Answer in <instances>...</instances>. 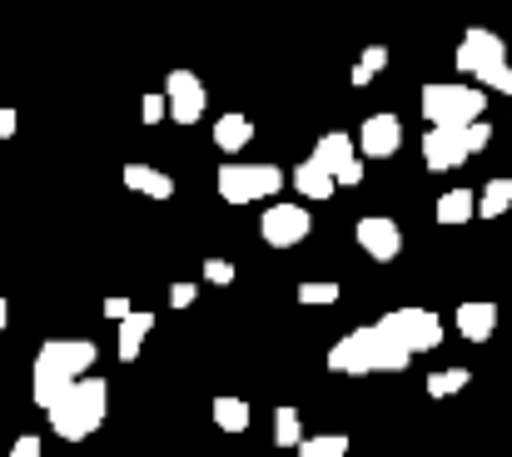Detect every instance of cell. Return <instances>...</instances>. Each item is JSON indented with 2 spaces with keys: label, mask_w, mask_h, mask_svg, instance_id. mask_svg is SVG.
<instances>
[{
  "label": "cell",
  "mask_w": 512,
  "mask_h": 457,
  "mask_svg": "<svg viewBox=\"0 0 512 457\" xmlns=\"http://www.w3.org/2000/svg\"><path fill=\"white\" fill-rule=\"evenodd\" d=\"M165 100H170L174 125H199L209 95H204V80H199L194 70H170V80H165Z\"/></svg>",
  "instance_id": "9c48e42d"
},
{
  "label": "cell",
  "mask_w": 512,
  "mask_h": 457,
  "mask_svg": "<svg viewBox=\"0 0 512 457\" xmlns=\"http://www.w3.org/2000/svg\"><path fill=\"white\" fill-rule=\"evenodd\" d=\"M284 169L279 164H224L219 174H214V184H219V199L224 204H254V199H274L279 189H284Z\"/></svg>",
  "instance_id": "5b68a950"
},
{
  "label": "cell",
  "mask_w": 512,
  "mask_h": 457,
  "mask_svg": "<svg viewBox=\"0 0 512 457\" xmlns=\"http://www.w3.org/2000/svg\"><path fill=\"white\" fill-rule=\"evenodd\" d=\"M463 135H468V150L483 154V150H488V140H493V125L483 120V125H473V130H463Z\"/></svg>",
  "instance_id": "f546056e"
},
{
  "label": "cell",
  "mask_w": 512,
  "mask_h": 457,
  "mask_svg": "<svg viewBox=\"0 0 512 457\" xmlns=\"http://www.w3.org/2000/svg\"><path fill=\"white\" fill-rule=\"evenodd\" d=\"M294 457H348V438L343 433H324V438H309Z\"/></svg>",
  "instance_id": "cb8c5ba5"
},
{
  "label": "cell",
  "mask_w": 512,
  "mask_h": 457,
  "mask_svg": "<svg viewBox=\"0 0 512 457\" xmlns=\"http://www.w3.org/2000/svg\"><path fill=\"white\" fill-rule=\"evenodd\" d=\"M314 164H324L334 179H339L343 169L358 159V140H348L343 130H329V135H319V145H314V154H309Z\"/></svg>",
  "instance_id": "5bb4252c"
},
{
  "label": "cell",
  "mask_w": 512,
  "mask_h": 457,
  "mask_svg": "<svg viewBox=\"0 0 512 457\" xmlns=\"http://www.w3.org/2000/svg\"><path fill=\"white\" fill-rule=\"evenodd\" d=\"M165 115H170V100H165V90H160V95H145V105H140V120H145V125H160Z\"/></svg>",
  "instance_id": "484cf974"
},
{
  "label": "cell",
  "mask_w": 512,
  "mask_h": 457,
  "mask_svg": "<svg viewBox=\"0 0 512 457\" xmlns=\"http://www.w3.org/2000/svg\"><path fill=\"white\" fill-rule=\"evenodd\" d=\"M358 249H363L373 264H393L398 249H403V234H398L393 219H383V214H363V219H358Z\"/></svg>",
  "instance_id": "30bf717a"
},
{
  "label": "cell",
  "mask_w": 512,
  "mask_h": 457,
  "mask_svg": "<svg viewBox=\"0 0 512 457\" xmlns=\"http://www.w3.org/2000/svg\"><path fill=\"white\" fill-rule=\"evenodd\" d=\"M249 140H254V120H249V115H219V120H214V145L224 154L244 150Z\"/></svg>",
  "instance_id": "ac0fdd59"
},
{
  "label": "cell",
  "mask_w": 512,
  "mask_h": 457,
  "mask_svg": "<svg viewBox=\"0 0 512 457\" xmlns=\"http://www.w3.org/2000/svg\"><path fill=\"white\" fill-rule=\"evenodd\" d=\"M95 358H100L95 338H50V343L35 353V368H30V398H35V408L50 413V408L95 368Z\"/></svg>",
  "instance_id": "6da1fadb"
},
{
  "label": "cell",
  "mask_w": 512,
  "mask_h": 457,
  "mask_svg": "<svg viewBox=\"0 0 512 457\" xmlns=\"http://www.w3.org/2000/svg\"><path fill=\"white\" fill-rule=\"evenodd\" d=\"M493 328H498V304H493V299H468V304H458V333H463L468 343H488Z\"/></svg>",
  "instance_id": "4fadbf2b"
},
{
  "label": "cell",
  "mask_w": 512,
  "mask_h": 457,
  "mask_svg": "<svg viewBox=\"0 0 512 457\" xmlns=\"http://www.w3.org/2000/svg\"><path fill=\"white\" fill-rule=\"evenodd\" d=\"M194 299H199V289H194V284H174L170 289V308H189Z\"/></svg>",
  "instance_id": "4dcf8cb0"
},
{
  "label": "cell",
  "mask_w": 512,
  "mask_h": 457,
  "mask_svg": "<svg viewBox=\"0 0 512 457\" xmlns=\"http://www.w3.org/2000/svg\"><path fill=\"white\" fill-rule=\"evenodd\" d=\"M358 179H363V159H353V164L343 169V174H339V184H358Z\"/></svg>",
  "instance_id": "e575fe53"
},
{
  "label": "cell",
  "mask_w": 512,
  "mask_h": 457,
  "mask_svg": "<svg viewBox=\"0 0 512 457\" xmlns=\"http://www.w3.org/2000/svg\"><path fill=\"white\" fill-rule=\"evenodd\" d=\"M463 159H473L463 130H428V135H423V164H428V169L443 174V169H458Z\"/></svg>",
  "instance_id": "7c38bea8"
},
{
  "label": "cell",
  "mask_w": 512,
  "mask_h": 457,
  "mask_svg": "<svg viewBox=\"0 0 512 457\" xmlns=\"http://www.w3.org/2000/svg\"><path fill=\"white\" fill-rule=\"evenodd\" d=\"M120 179H125L130 189L150 194V199H170V194H174V179H170V174H165V169H155V164H140V159H130Z\"/></svg>",
  "instance_id": "9a60e30c"
},
{
  "label": "cell",
  "mask_w": 512,
  "mask_h": 457,
  "mask_svg": "<svg viewBox=\"0 0 512 457\" xmlns=\"http://www.w3.org/2000/svg\"><path fill=\"white\" fill-rule=\"evenodd\" d=\"M478 214V194L473 189H448L438 199V224H468Z\"/></svg>",
  "instance_id": "d6986e66"
},
{
  "label": "cell",
  "mask_w": 512,
  "mask_h": 457,
  "mask_svg": "<svg viewBox=\"0 0 512 457\" xmlns=\"http://www.w3.org/2000/svg\"><path fill=\"white\" fill-rule=\"evenodd\" d=\"M105 318L125 323V318H135V308H130V299H105Z\"/></svg>",
  "instance_id": "1f68e13d"
},
{
  "label": "cell",
  "mask_w": 512,
  "mask_h": 457,
  "mask_svg": "<svg viewBox=\"0 0 512 457\" xmlns=\"http://www.w3.org/2000/svg\"><path fill=\"white\" fill-rule=\"evenodd\" d=\"M488 90L483 85H423V115L433 130H473L483 125Z\"/></svg>",
  "instance_id": "277c9868"
},
{
  "label": "cell",
  "mask_w": 512,
  "mask_h": 457,
  "mask_svg": "<svg viewBox=\"0 0 512 457\" xmlns=\"http://www.w3.org/2000/svg\"><path fill=\"white\" fill-rule=\"evenodd\" d=\"M483 90H498V95H512V65H498L483 75Z\"/></svg>",
  "instance_id": "f1b7e54d"
},
{
  "label": "cell",
  "mask_w": 512,
  "mask_h": 457,
  "mask_svg": "<svg viewBox=\"0 0 512 457\" xmlns=\"http://www.w3.org/2000/svg\"><path fill=\"white\" fill-rule=\"evenodd\" d=\"M383 65H388V45H368V50H363V60H358V70H363L368 80H373Z\"/></svg>",
  "instance_id": "4316f807"
},
{
  "label": "cell",
  "mask_w": 512,
  "mask_h": 457,
  "mask_svg": "<svg viewBox=\"0 0 512 457\" xmlns=\"http://www.w3.org/2000/svg\"><path fill=\"white\" fill-rule=\"evenodd\" d=\"M468 378H473L468 368H438V373H428L423 388H428V398H453V393L468 388Z\"/></svg>",
  "instance_id": "603a6c76"
},
{
  "label": "cell",
  "mask_w": 512,
  "mask_h": 457,
  "mask_svg": "<svg viewBox=\"0 0 512 457\" xmlns=\"http://www.w3.org/2000/svg\"><path fill=\"white\" fill-rule=\"evenodd\" d=\"M274 443L279 448H304L309 438H304V418H299V408H274Z\"/></svg>",
  "instance_id": "ffe728a7"
},
{
  "label": "cell",
  "mask_w": 512,
  "mask_h": 457,
  "mask_svg": "<svg viewBox=\"0 0 512 457\" xmlns=\"http://www.w3.org/2000/svg\"><path fill=\"white\" fill-rule=\"evenodd\" d=\"M289 184L304 194V199H329L334 194V174L324 169V164H314V159H304V164H294V174H289Z\"/></svg>",
  "instance_id": "2e32d148"
},
{
  "label": "cell",
  "mask_w": 512,
  "mask_h": 457,
  "mask_svg": "<svg viewBox=\"0 0 512 457\" xmlns=\"http://www.w3.org/2000/svg\"><path fill=\"white\" fill-rule=\"evenodd\" d=\"M378 323H383V328H393L413 353H433V348L443 343V318H438V313H428V308H393V313H383Z\"/></svg>",
  "instance_id": "8992f818"
},
{
  "label": "cell",
  "mask_w": 512,
  "mask_h": 457,
  "mask_svg": "<svg viewBox=\"0 0 512 457\" xmlns=\"http://www.w3.org/2000/svg\"><path fill=\"white\" fill-rule=\"evenodd\" d=\"M309 229H314V219H309V209H299V204H274V209H264V219H259V234H264V244H274V249L304 244Z\"/></svg>",
  "instance_id": "ba28073f"
},
{
  "label": "cell",
  "mask_w": 512,
  "mask_h": 457,
  "mask_svg": "<svg viewBox=\"0 0 512 457\" xmlns=\"http://www.w3.org/2000/svg\"><path fill=\"white\" fill-rule=\"evenodd\" d=\"M299 304H309V308H324V304H339V284L329 279V284H299Z\"/></svg>",
  "instance_id": "d4e9b609"
},
{
  "label": "cell",
  "mask_w": 512,
  "mask_h": 457,
  "mask_svg": "<svg viewBox=\"0 0 512 457\" xmlns=\"http://www.w3.org/2000/svg\"><path fill=\"white\" fill-rule=\"evenodd\" d=\"M15 130H20V120H15V110H5V105H0V140H10Z\"/></svg>",
  "instance_id": "836d02e7"
},
{
  "label": "cell",
  "mask_w": 512,
  "mask_h": 457,
  "mask_svg": "<svg viewBox=\"0 0 512 457\" xmlns=\"http://www.w3.org/2000/svg\"><path fill=\"white\" fill-rule=\"evenodd\" d=\"M512 209V179H488L483 194H478V214L483 219H503Z\"/></svg>",
  "instance_id": "44dd1931"
},
{
  "label": "cell",
  "mask_w": 512,
  "mask_h": 457,
  "mask_svg": "<svg viewBox=\"0 0 512 457\" xmlns=\"http://www.w3.org/2000/svg\"><path fill=\"white\" fill-rule=\"evenodd\" d=\"M105 408H110V388H105V378H80V383L50 408V433L65 438V443H85L90 433H100Z\"/></svg>",
  "instance_id": "3957f363"
},
{
  "label": "cell",
  "mask_w": 512,
  "mask_h": 457,
  "mask_svg": "<svg viewBox=\"0 0 512 457\" xmlns=\"http://www.w3.org/2000/svg\"><path fill=\"white\" fill-rule=\"evenodd\" d=\"M10 457H40V438H35V433L15 438V448H10Z\"/></svg>",
  "instance_id": "d6a6232c"
},
{
  "label": "cell",
  "mask_w": 512,
  "mask_h": 457,
  "mask_svg": "<svg viewBox=\"0 0 512 457\" xmlns=\"http://www.w3.org/2000/svg\"><path fill=\"white\" fill-rule=\"evenodd\" d=\"M418 353L383 323H368V328H353L348 338H339L329 348V368L334 373H403Z\"/></svg>",
  "instance_id": "7a4b0ae2"
},
{
  "label": "cell",
  "mask_w": 512,
  "mask_h": 457,
  "mask_svg": "<svg viewBox=\"0 0 512 457\" xmlns=\"http://www.w3.org/2000/svg\"><path fill=\"white\" fill-rule=\"evenodd\" d=\"M403 145V120L398 115H368L358 130V154L363 159H393Z\"/></svg>",
  "instance_id": "8fae6325"
},
{
  "label": "cell",
  "mask_w": 512,
  "mask_h": 457,
  "mask_svg": "<svg viewBox=\"0 0 512 457\" xmlns=\"http://www.w3.org/2000/svg\"><path fill=\"white\" fill-rule=\"evenodd\" d=\"M150 333H155V313H145V308H135V318H125V323H120V343H115V353H120L125 363H135Z\"/></svg>",
  "instance_id": "e0dca14e"
},
{
  "label": "cell",
  "mask_w": 512,
  "mask_h": 457,
  "mask_svg": "<svg viewBox=\"0 0 512 457\" xmlns=\"http://www.w3.org/2000/svg\"><path fill=\"white\" fill-rule=\"evenodd\" d=\"M5 323H10V308H5V299H0V328H5Z\"/></svg>",
  "instance_id": "d590c367"
},
{
  "label": "cell",
  "mask_w": 512,
  "mask_h": 457,
  "mask_svg": "<svg viewBox=\"0 0 512 457\" xmlns=\"http://www.w3.org/2000/svg\"><path fill=\"white\" fill-rule=\"evenodd\" d=\"M209 413H214V423H219L224 433H244V428H249V403H244V398H214Z\"/></svg>",
  "instance_id": "7402d4cb"
},
{
  "label": "cell",
  "mask_w": 512,
  "mask_h": 457,
  "mask_svg": "<svg viewBox=\"0 0 512 457\" xmlns=\"http://www.w3.org/2000/svg\"><path fill=\"white\" fill-rule=\"evenodd\" d=\"M463 75H488V70H498V65H508V45H503V35H493V30H468L463 40H458V60H453Z\"/></svg>",
  "instance_id": "52a82bcc"
},
{
  "label": "cell",
  "mask_w": 512,
  "mask_h": 457,
  "mask_svg": "<svg viewBox=\"0 0 512 457\" xmlns=\"http://www.w3.org/2000/svg\"><path fill=\"white\" fill-rule=\"evenodd\" d=\"M204 279L224 289V284H234V264L229 259H204Z\"/></svg>",
  "instance_id": "83f0119b"
}]
</instances>
